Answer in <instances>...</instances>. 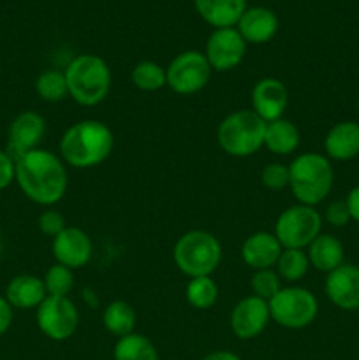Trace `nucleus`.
<instances>
[{
	"label": "nucleus",
	"instance_id": "1",
	"mask_svg": "<svg viewBox=\"0 0 359 360\" xmlns=\"http://www.w3.org/2000/svg\"><path fill=\"white\" fill-rule=\"evenodd\" d=\"M21 192L39 206H53L63 199L69 186L65 164L51 151L37 150L16 162V178Z\"/></svg>",
	"mask_w": 359,
	"mask_h": 360
},
{
	"label": "nucleus",
	"instance_id": "2",
	"mask_svg": "<svg viewBox=\"0 0 359 360\" xmlns=\"http://www.w3.org/2000/svg\"><path fill=\"white\" fill-rule=\"evenodd\" d=\"M115 137L108 125L97 120H81L63 132L60 157L76 169L97 167L109 158Z\"/></svg>",
	"mask_w": 359,
	"mask_h": 360
},
{
	"label": "nucleus",
	"instance_id": "3",
	"mask_svg": "<svg viewBox=\"0 0 359 360\" xmlns=\"http://www.w3.org/2000/svg\"><path fill=\"white\" fill-rule=\"evenodd\" d=\"M69 97L84 108L104 101L111 90V70L104 58L97 55H80L63 70Z\"/></svg>",
	"mask_w": 359,
	"mask_h": 360
},
{
	"label": "nucleus",
	"instance_id": "4",
	"mask_svg": "<svg viewBox=\"0 0 359 360\" xmlns=\"http://www.w3.org/2000/svg\"><path fill=\"white\" fill-rule=\"evenodd\" d=\"M334 172L327 157L320 153H303L289 165V186L299 204L313 206L322 202L333 188Z\"/></svg>",
	"mask_w": 359,
	"mask_h": 360
},
{
	"label": "nucleus",
	"instance_id": "5",
	"mask_svg": "<svg viewBox=\"0 0 359 360\" xmlns=\"http://www.w3.org/2000/svg\"><path fill=\"white\" fill-rule=\"evenodd\" d=\"M172 260L185 276H211L220 266L222 245L211 232L189 231L176 241Z\"/></svg>",
	"mask_w": 359,
	"mask_h": 360
},
{
	"label": "nucleus",
	"instance_id": "6",
	"mask_svg": "<svg viewBox=\"0 0 359 360\" xmlns=\"http://www.w3.org/2000/svg\"><path fill=\"white\" fill-rule=\"evenodd\" d=\"M266 122L250 109L231 112L217 129V143L231 157H250L264 146Z\"/></svg>",
	"mask_w": 359,
	"mask_h": 360
},
{
	"label": "nucleus",
	"instance_id": "7",
	"mask_svg": "<svg viewBox=\"0 0 359 360\" xmlns=\"http://www.w3.org/2000/svg\"><path fill=\"white\" fill-rule=\"evenodd\" d=\"M322 218L313 206L296 204L282 211L275 224V232L282 248L305 250L320 234Z\"/></svg>",
	"mask_w": 359,
	"mask_h": 360
},
{
	"label": "nucleus",
	"instance_id": "8",
	"mask_svg": "<svg viewBox=\"0 0 359 360\" xmlns=\"http://www.w3.org/2000/svg\"><path fill=\"white\" fill-rule=\"evenodd\" d=\"M267 304L271 320L285 329H305L319 313L315 295L303 287L280 288V292Z\"/></svg>",
	"mask_w": 359,
	"mask_h": 360
},
{
	"label": "nucleus",
	"instance_id": "9",
	"mask_svg": "<svg viewBox=\"0 0 359 360\" xmlns=\"http://www.w3.org/2000/svg\"><path fill=\"white\" fill-rule=\"evenodd\" d=\"M211 70L204 53L183 51L165 69L168 86L178 95H194L210 83Z\"/></svg>",
	"mask_w": 359,
	"mask_h": 360
},
{
	"label": "nucleus",
	"instance_id": "10",
	"mask_svg": "<svg viewBox=\"0 0 359 360\" xmlns=\"http://www.w3.org/2000/svg\"><path fill=\"white\" fill-rule=\"evenodd\" d=\"M37 327L53 341H65L77 330L80 311L69 297L48 295L37 308Z\"/></svg>",
	"mask_w": 359,
	"mask_h": 360
},
{
	"label": "nucleus",
	"instance_id": "11",
	"mask_svg": "<svg viewBox=\"0 0 359 360\" xmlns=\"http://www.w3.org/2000/svg\"><path fill=\"white\" fill-rule=\"evenodd\" d=\"M246 42L236 28H217L210 35L204 49L208 63L218 72L236 69L245 58Z\"/></svg>",
	"mask_w": 359,
	"mask_h": 360
},
{
	"label": "nucleus",
	"instance_id": "12",
	"mask_svg": "<svg viewBox=\"0 0 359 360\" xmlns=\"http://www.w3.org/2000/svg\"><path fill=\"white\" fill-rule=\"evenodd\" d=\"M46 134V122L39 112L23 111L13 120L7 136V155L16 164L23 155L37 150Z\"/></svg>",
	"mask_w": 359,
	"mask_h": 360
},
{
	"label": "nucleus",
	"instance_id": "13",
	"mask_svg": "<svg viewBox=\"0 0 359 360\" xmlns=\"http://www.w3.org/2000/svg\"><path fill=\"white\" fill-rule=\"evenodd\" d=\"M270 304L264 299L248 295L241 299L231 311V330L239 340H253L266 330L270 323Z\"/></svg>",
	"mask_w": 359,
	"mask_h": 360
},
{
	"label": "nucleus",
	"instance_id": "14",
	"mask_svg": "<svg viewBox=\"0 0 359 360\" xmlns=\"http://www.w3.org/2000/svg\"><path fill=\"white\" fill-rule=\"evenodd\" d=\"M94 253L90 236L77 227L67 225L56 238H53V255L56 262L69 269H81L87 266Z\"/></svg>",
	"mask_w": 359,
	"mask_h": 360
},
{
	"label": "nucleus",
	"instance_id": "15",
	"mask_svg": "<svg viewBox=\"0 0 359 360\" xmlns=\"http://www.w3.org/2000/svg\"><path fill=\"white\" fill-rule=\"evenodd\" d=\"M289 104V91L277 77H263L252 88V111L266 123L280 120Z\"/></svg>",
	"mask_w": 359,
	"mask_h": 360
},
{
	"label": "nucleus",
	"instance_id": "16",
	"mask_svg": "<svg viewBox=\"0 0 359 360\" xmlns=\"http://www.w3.org/2000/svg\"><path fill=\"white\" fill-rule=\"evenodd\" d=\"M326 294L334 306L345 311L359 309V267L341 264L327 274Z\"/></svg>",
	"mask_w": 359,
	"mask_h": 360
},
{
	"label": "nucleus",
	"instance_id": "17",
	"mask_svg": "<svg viewBox=\"0 0 359 360\" xmlns=\"http://www.w3.org/2000/svg\"><path fill=\"white\" fill-rule=\"evenodd\" d=\"M282 245L271 232H256L248 236L241 246L243 262L253 271L273 269L282 253Z\"/></svg>",
	"mask_w": 359,
	"mask_h": 360
},
{
	"label": "nucleus",
	"instance_id": "18",
	"mask_svg": "<svg viewBox=\"0 0 359 360\" xmlns=\"http://www.w3.org/2000/svg\"><path fill=\"white\" fill-rule=\"evenodd\" d=\"M278 30V18L266 7L245 9L238 21V32L246 44H264L271 41Z\"/></svg>",
	"mask_w": 359,
	"mask_h": 360
},
{
	"label": "nucleus",
	"instance_id": "19",
	"mask_svg": "<svg viewBox=\"0 0 359 360\" xmlns=\"http://www.w3.org/2000/svg\"><path fill=\"white\" fill-rule=\"evenodd\" d=\"M46 297L44 281L32 274L13 278L6 288V301L16 309H37Z\"/></svg>",
	"mask_w": 359,
	"mask_h": 360
},
{
	"label": "nucleus",
	"instance_id": "20",
	"mask_svg": "<svg viewBox=\"0 0 359 360\" xmlns=\"http://www.w3.org/2000/svg\"><path fill=\"white\" fill-rule=\"evenodd\" d=\"M324 148L329 158L334 160H351L359 155V125L354 122L336 123L327 132Z\"/></svg>",
	"mask_w": 359,
	"mask_h": 360
},
{
	"label": "nucleus",
	"instance_id": "21",
	"mask_svg": "<svg viewBox=\"0 0 359 360\" xmlns=\"http://www.w3.org/2000/svg\"><path fill=\"white\" fill-rule=\"evenodd\" d=\"M204 21L215 28H232L245 13V0H194Z\"/></svg>",
	"mask_w": 359,
	"mask_h": 360
},
{
	"label": "nucleus",
	"instance_id": "22",
	"mask_svg": "<svg viewBox=\"0 0 359 360\" xmlns=\"http://www.w3.org/2000/svg\"><path fill=\"white\" fill-rule=\"evenodd\" d=\"M306 255H308L310 266L329 274L344 264V246L334 236L319 234L308 246Z\"/></svg>",
	"mask_w": 359,
	"mask_h": 360
},
{
	"label": "nucleus",
	"instance_id": "23",
	"mask_svg": "<svg viewBox=\"0 0 359 360\" xmlns=\"http://www.w3.org/2000/svg\"><path fill=\"white\" fill-rule=\"evenodd\" d=\"M264 146H266L271 153L282 155V157L289 153H294L299 146L298 127L285 118L266 123Z\"/></svg>",
	"mask_w": 359,
	"mask_h": 360
},
{
	"label": "nucleus",
	"instance_id": "24",
	"mask_svg": "<svg viewBox=\"0 0 359 360\" xmlns=\"http://www.w3.org/2000/svg\"><path fill=\"white\" fill-rule=\"evenodd\" d=\"M136 311L132 306L125 301H113L106 306L102 313V323L106 330L111 333L113 336L123 338L134 333L136 327Z\"/></svg>",
	"mask_w": 359,
	"mask_h": 360
},
{
	"label": "nucleus",
	"instance_id": "25",
	"mask_svg": "<svg viewBox=\"0 0 359 360\" xmlns=\"http://www.w3.org/2000/svg\"><path fill=\"white\" fill-rule=\"evenodd\" d=\"M113 357L115 360H158V354L155 345L146 336L132 333L118 338Z\"/></svg>",
	"mask_w": 359,
	"mask_h": 360
},
{
	"label": "nucleus",
	"instance_id": "26",
	"mask_svg": "<svg viewBox=\"0 0 359 360\" xmlns=\"http://www.w3.org/2000/svg\"><path fill=\"white\" fill-rule=\"evenodd\" d=\"M310 269V260L305 250L284 248L277 262V273L285 281H299L306 276Z\"/></svg>",
	"mask_w": 359,
	"mask_h": 360
},
{
	"label": "nucleus",
	"instance_id": "27",
	"mask_svg": "<svg viewBox=\"0 0 359 360\" xmlns=\"http://www.w3.org/2000/svg\"><path fill=\"white\" fill-rule=\"evenodd\" d=\"M187 302L196 309H210L213 308L218 299V287L211 276L190 278L185 290Z\"/></svg>",
	"mask_w": 359,
	"mask_h": 360
},
{
	"label": "nucleus",
	"instance_id": "28",
	"mask_svg": "<svg viewBox=\"0 0 359 360\" xmlns=\"http://www.w3.org/2000/svg\"><path fill=\"white\" fill-rule=\"evenodd\" d=\"M130 79H132L134 86L143 91H157L168 84L164 67L158 65L157 62H150V60L137 63L132 69Z\"/></svg>",
	"mask_w": 359,
	"mask_h": 360
},
{
	"label": "nucleus",
	"instance_id": "29",
	"mask_svg": "<svg viewBox=\"0 0 359 360\" xmlns=\"http://www.w3.org/2000/svg\"><path fill=\"white\" fill-rule=\"evenodd\" d=\"M35 91L46 102H60L69 95L65 74L56 69H48L35 79Z\"/></svg>",
	"mask_w": 359,
	"mask_h": 360
},
{
	"label": "nucleus",
	"instance_id": "30",
	"mask_svg": "<svg viewBox=\"0 0 359 360\" xmlns=\"http://www.w3.org/2000/svg\"><path fill=\"white\" fill-rule=\"evenodd\" d=\"M42 281H44L48 295H53V297H67L74 287L73 269L56 262L55 266H51L46 271Z\"/></svg>",
	"mask_w": 359,
	"mask_h": 360
},
{
	"label": "nucleus",
	"instance_id": "31",
	"mask_svg": "<svg viewBox=\"0 0 359 360\" xmlns=\"http://www.w3.org/2000/svg\"><path fill=\"white\" fill-rule=\"evenodd\" d=\"M250 287H252V295L256 297L264 299V301L270 302L275 295L280 292V276H278L277 271L273 269H260L256 271L250 280Z\"/></svg>",
	"mask_w": 359,
	"mask_h": 360
},
{
	"label": "nucleus",
	"instance_id": "32",
	"mask_svg": "<svg viewBox=\"0 0 359 360\" xmlns=\"http://www.w3.org/2000/svg\"><path fill=\"white\" fill-rule=\"evenodd\" d=\"M260 181L270 190H282L289 186V165L271 162L260 172Z\"/></svg>",
	"mask_w": 359,
	"mask_h": 360
},
{
	"label": "nucleus",
	"instance_id": "33",
	"mask_svg": "<svg viewBox=\"0 0 359 360\" xmlns=\"http://www.w3.org/2000/svg\"><path fill=\"white\" fill-rule=\"evenodd\" d=\"M37 225L39 231L44 236H49V238H56V236L67 227L65 218H63V214L56 210L42 211L41 217H39L37 220Z\"/></svg>",
	"mask_w": 359,
	"mask_h": 360
},
{
	"label": "nucleus",
	"instance_id": "34",
	"mask_svg": "<svg viewBox=\"0 0 359 360\" xmlns=\"http://www.w3.org/2000/svg\"><path fill=\"white\" fill-rule=\"evenodd\" d=\"M326 218L333 227H345L348 224V220H352L351 213H348V207L345 200H336V202H331L327 206Z\"/></svg>",
	"mask_w": 359,
	"mask_h": 360
},
{
	"label": "nucleus",
	"instance_id": "35",
	"mask_svg": "<svg viewBox=\"0 0 359 360\" xmlns=\"http://www.w3.org/2000/svg\"><path fill=\"white\" fill-rule=\"evenodd\" d=\"M16 178V164L7 155V151L0 150V190L7 188Z\"/></svg>",
	"mask_w": 359,
	"mask_h": 360
},
{
	"label": "nucleus",
	"instance_id": "36",
	"mask_svg": "<svg viewBox=\"0 0 359 360\" xmlns=\"http://www.w3.org/2000/svg\"><path fill=\"white\" fill-rule=\"evenodd\" d=\"M13 323V306L6 301V297H0V336L9 330Z\"/></svg>",
	"mask_w": 359,
	"mask_h": 360
},
{
	"label": "nucleus",
	"instance_id": "37",
	"mask_svg": "<svg viewBox=\"0 0 359 360\" xmlns=\"http://www.w3.org/2000/svg\"><path fill=\"white\" fill-rule=\"evenodd\" d=\"M347 207H348V213H351L352 220L359 221V186H355L354 190H351L347 197Z\"/></svg>",
	"mask_w": 359,
	"mask_h": 360
},
{
	"label": "nucleus",
	"instance_id": "38",
	"mask_svg": "<svg viewBox=\"0 0 359 360\" xmlns=\"http://www.w3.org/2000/svg\"><path fill=\"white\" fill-rule=\"evenodd\" d=\"M201 360H241V359L229 350H217V352H211V354H208L206 357H203Z\"/></svg>",
	"mask_w": 359,
	"mask_h": 360
},
{
	"label": "nucleus",
	"instance_id": "39",
	"mask_svg": "<svg viewBox=\"0 0 359 360\" xmlns=\"http://www.w3.org/2000/svg\"><path fill=\"white\" fill-rule=\"evenodd\" d=\"M0 252H2V241H0Z\"/></svg>",
	"mask_w": 359,
	"mask_h": 360
},
{
	"label": "nucleus",
	"instance_id": "40",
	"mask_svg": "<svg viewBox=\"0 0 359 360\" xmlns=\"http://www.w3.org/2000/svg\"><path fill=\"white\" fill-rule=\"evenodd\" d=\"M358 108H359V98H358Z\"/></svg>",
	"mask_w": 359,
	"mask_h": 360
}]
</instances>
